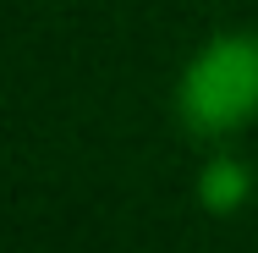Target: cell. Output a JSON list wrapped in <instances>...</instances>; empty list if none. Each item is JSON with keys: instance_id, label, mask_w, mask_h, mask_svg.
Listing matches in <instances>:
<instances>
[{"instance_id": "cell-1", "label": "cell", "mask_w": 258, "mask_h": 253, "mask_svg": "<svg viewBox=\"0 0 258 253\" xmlns=\"http://www.w3.org/2000/svg\"><path fill=\"white\" fill-rule=\"evenodd\" d=\"M176 116L198 138L242 132L258 116V33H220L187 61Z\"/></svg>"}, {"instance_id": "cell-2", "label": "cell", "mask_w": 258, "mask_h": 253, "mask_svg": "<svg viewBox=\"0 0 258 253\" xmlns=\"http://www.w3.org/2000/svg\"><path fill=\"white\" fill-rule=\"evenodd\" d=\"M247 193H253V176L242 160H209L204 176H198V204L209 215H236L247 204Z\"/></svg>"}]
</instances>
